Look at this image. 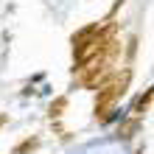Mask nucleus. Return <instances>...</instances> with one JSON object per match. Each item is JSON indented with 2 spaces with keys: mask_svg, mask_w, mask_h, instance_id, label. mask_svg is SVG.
<instances>
[{
  "mask_svg": "<svg viewBox=\"0 0 154 154\" xmlns=\"http://www.w3.org/2000/svg\"><path fill=\"white\" fill-rule=\"evenodd\" d=\"M126 81H129V73H123L121 79H115V81H109L104 90H98V101H95V118H104L109 115V109L115 106V101H118V95L123 93V87H126Z\"/></svg>",
  "mask_w": 154,
  "mask_h": 154,
  "instance_id": "nucleus-1",
  "label": "nucleus"
},
{
  "mask_svg": "<svg viewBox=\"0 0 154 154\" xmlns=\"http://www.w3.org/2000/svg\"><path fill=\"white\" fill-rule=\"evenodd\" d=\"M134 129H137V121H129V123H123V129H121V132L126 134V137H129V134H132Z\"/></svg>",
  "mask_w": 154,
  "mask_h": 154,
  "instance_id": "nucleus-2",
  "label": "nucleus"
},
{
  "mask_svg": "<svg viewBox=\"0 0 154 154\" xmlns=\"http://www.w3.org/2000/svg\"><path fill=\"white\" fill-rule=\"evenodd\" d=\"M149 101H151V93H146V95H143L140 101H137V109L143 112V109H146V106H149Z\"/></svg>",
  "mask_w": 154,
  "mask_h": 154,
  "instance_id": "nucleus-3",
  "label": "nucleus"
}]
</instances>
